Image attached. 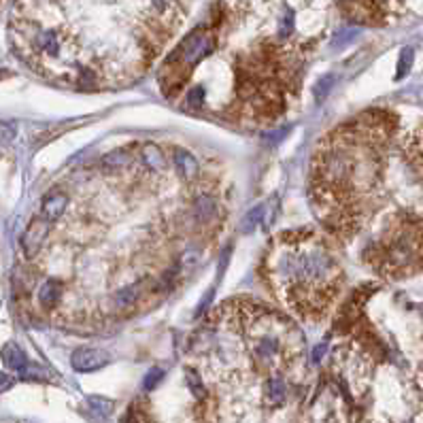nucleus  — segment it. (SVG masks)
Returning a JSON list of instances; mask_svg holds the SVG:
<instances>
[{
    "mask_svg": "<svg viewBox=\"0 0 423 423\" xmlns=\"http://www.w3.org/2000/svg\"><path fill=\"white\" fill-rule=\"evenodd\" d=\"M288 136V128H279V130H274V132H266L264 134V140H268L270 145H276V143H281V140H283Z\"/></svg>",
    "mask_w": 423,
    "mask_h": 423,
    "instance_id": "obj_30",
    "label": "nucleus"
},
{
    "mask_svg": "<svg viewBox=\"0 0 423 423\" xmlns=\"http://www.w3.org/2000/svg\"><path fill=\"white\" fill-rule=\"evenodd\" d=\"M255 358L262 360V362H270L272 358L279 356V340L272 338V336H264L255 343Z\"/></svg>",
    "mask_w": 423,
    "mask_h": 423,
    "instance_id": "obj_12",
    "label": "nucleus"
},
{
    "mask_svg": "<svg viewBox=\"0 0 423 423\" xmlns=\"http://www.w3.org/2000/svg\"><path fill=\"white\" fill-rule=\"evenodd\" d=\"M9 387H13V379L9 377V374L0 372V391H5V389H9Z\"/></svg>",
    "mask_w": 423,
    "mask_h": 423,
    "instance_id": "obj_32",
    "label": "nucleus"
},
{
    "mask_svg": "<svg viewBox=\"0 0 423 423\" xmlns=\"http://www.w3.org/2000/svg\"><path fill=\"white\" fill-rule=\"evenodd\" d=\"M374 264L383 274L402 276L423 266V224L413 217L400 219L391 237L374 249Z\"/></svg>",
    "mask_w": 423,
    "mask_h": 423,
    "instance_id": "obj_1",
    "label": "nucleus"
},
{
    "mask_svg": "<svg viewBox=\"0 0 423 423\" xmlns=\"http://www.w3.org/2000/svg\"><path fill=\"white\" fill-rule=\"evenodd\" d=\"M325 349H327V345H325V343H321V345H317V347L313 349V364H319V362L323 360V356H325Z\"/></svg>",
    "mask_w": 423,
    "mask_h": 423,
    "instance_id": "obj_31",
    "label": "nucleus"
},
{
    "mask_svg": "<svg viewBox=\"0 0 423 423\" xmlns=\"http://www.w3.org/2000/svg\"><path fill=\"white\" fill-rule=\"evenodd\" d=\"M276 213H279V198L274 196L270 202H266L264 204V213H262V228L264 230H268L272 224H274V219H276Z\"/></svg>",
    "mask_w": 423,
    "mask_h": 423,
    "instance_id": "obj_22",
    "label": "nucleus"
},
{
    "mask_svg": "<svg viewBox=\"0 0 423 423\" xmlns=\"http://www.w3.org/2000/svg\"><path fill=\"white\" fill-rule=\"evenodd\" d=\"M45 239H47V221L43 217H34L21 237V247H23L26 257H34L41 251Z\"/></svg>",
    "mask_w": 423,
    "mask_h": 423,
    "instance_id": "obj_4",
    "label": "nucleus"
},
{
    "mask_svg": "<svg viewBox=\"0 0 423 423\" xmlns=\"http://www.w3.org/2000/svg\"><path fill=\"white\" fill-rule=\"evenodd\" d=\"M162 379H164V368L153 366V368L145 374V379H143V387H145V391L155 389V387H158V383H160Z\"/></svg>",
    "mask_w": 423,
    "mask_h": 423,
    "instance_id": "obj_25",
    "label": "nucleus"
},
{
    "mask_svg": "<svg viewBox=\"0 0 423 423\" xmlns=\"http://www.w3.org/2000/svg\"><path fill=\"white\" fill-rule=\"evenodd\" d=\"M292 32H294V11H285L283 19H281V26H279V36L288 39Z\"/></svg>",
    "mask_w": 423,
    "mask_h": 423,
    "instance_id": "obj_26",
    "label": "nucleus"
},
{
    "mask_svg": "<svg viewBox=\"0 0 423 423\" xmlns=\"http://www.w3.org/2000/svg\"><path fill=\"white\" fill-rule=\"evenodd\" d=\"M68 206V196L66 192L62 190H52L43 198V204H41V215L45 221H56L64 215V210Z\"/></svg>",
    "mask_w": 423,
    "mask_h": 423,
    "instance_id": "obj_5",
    "label": "nucleus"
},
{
    "mask_svg": "<svg viewBox=\"0 0 423 423\" xmlns=\"http://www.w3.org/2000/svg\"><path fill=\"white\" fill-rule=\"evenodd\" d=\"M140 160H143L145 169L151 173L166 171V155H164V151L153 143H145L143 147H140Z\"/></svg>",
    "mask_w": 423,
    "mask_h": 423,
    "instance_id": "obj_8",
    "label": "nucleus"
},
{
    "mask_svg": "<svg viewBox=\"0 0 423 423\" xmlns=\"http://www.w3.org/2000/svg\"><path fill=\"white\" fill-rule=\"evenodd\" d=\"M213 50H215L213 36L206 34V32H194V34L187 36L185 43H183V52H181L183 54V62L192 68L198 62H202Z\"/></svg>",
    "mask_w": 423,
    "mask_h": 423,
    "instance_id": "obj_2",
    "label": "nucleus"
},
{
    "mask_svg": "<svg viewBox=\"0 0 423 423\" xmlns=\"http://www.w3.org/2000/svg\"><path fill=\"white\" fill-rule=\"evenodd\" d=\"M413 60H415V52L413 47H404L400 52V58H398V70H395V79H402L409 75V70L413 66Z\"/></svg>",
    "mask_w": 423,
    "mask_h": 423,
    "instance_id": "obj_18",
    "label": "nucleus"
},
{
    "mask_svg": "<svg viewBox=\"0 0 423 423\" xmlns=\"http://www.w3.org/2000/svg\"><path fill=\"white\" fill-rule=\"evenodd\" d=\"M36 47L41 52L50 54V56H58L60 54V39L56 30H43L36 36Z\"/></svg>",
    "mask_w": 423,
    "mask_h": 423,
    "instance_id": "obj_13",
    "label": "nucleus"
},
{
    "mask_svg": "<svg viewBox=\"0 0 423 423\" xmlns=\"http://www.w3.org/2000/svg\"><path fill=\"white\" fill-rule=\"evenodd\" d=\"M409 153H411V162L413 166L417 169V173L423 177V128L411 138V145H409Z\"/></svg>",
    "mask_w": 423,
    "mask_h": 423,
    "instance_id": "obj_15",
    "label": "nucleus"
},
{
    "mask_svg": "<svg viewBox=\"0 0 423 423\" xmlns=\"http://www.w3.org/2000/svg\"><path fill=\"white\" fill-rule=\"evenodd\" d=\"M196 264H198V251H196V249H187V251L181 255V268H183V270H192Z\"/></svg>",
    "mask_w": 423,
    "mask_h": 423,
    "instance_id": "obj_28",
    "label": "nucleus"
},
{
    "mask_svg": "<svg viewBox=\"0 0 423 423\" xmlns=\"http://www.w3.org/2000/svg\"><path fill=\"white\" fill-rule=\"evenodd\" d=\"M87 404H89V409L94 413L100 415V417H109L111 411H113V400H109V398H102V395H89Z\"/></svg>",
    "mask_w": 423,
    "mask_h": 423,
    "instance_id": "obj_19",
    "label": "nucleus"
},
{
    "mask_svg": "<svg viewBox=\"0 0 423 423\" xmlns=\"http://www.w3.org/2000/svg\"><path fill=\"white\" fill-rule=\"evenodd\" d=\"M21 374V379H30V381H39V379H45V372L41 366H34V364H26L23 366V370L19 372Z\"/></svg>",
    "mask_w": 423,
    "mask_h": 423,
    "instance_id": "obj_27",
    "label": "nucleus"
},
{
    "mask_svg": "<svg viewBox=\"0 0 423 423\" xmlns=\"http://www.w3.org/2000/svg\"><path fill=\"white\" fill-rule=\"evenodd\" d=\"M136 296H138V288H136V285H132V288H124L122 292H117V294H115V307H117V309H126V307H130V304L136 300Z\"/></svg>",
    "mask_w": 423,
    "mask_h": 423,
    "instance_id": "obj_21",
    "label": "nucleus"
},
{
    "mask_svg": "<svg viewBox=\"0 0 423 423\" xmlns=\"http://www.w3.org/2000/svg\"><path fill=\"white\" fill-rule=\"evenodd\" d=\"M187 107L194 109V111L204 107V87L202 85H196L187 91Z\"/></svg>",
    "mask_w": 423,
    "mask_h": 423,
    "instance_id": "obj_24",
    "label": "nucleus"
},
{
    "mask_svg": "<svg viewBox=\"0 0 423 423\" xmlns=\"http://www.w3.org/2000/svg\"><path fill=\"white\" fill-rule=\"evenodd\" d=\"M334 81H336L334 75H323V77L317 81V85H315V100H317V102H323L327 96H330V91H332V87H334Z\"/></svg>",
    "mask_w": 423,
    "mask_h": 423,
    "instance_id": "obj_20",
    "label": "nucleus"
},
{
    "mask_svg": "<svg viewBox=\"0 0 423 423\" xmlns=\"http://www.w3.org/2000/svg\"><path fill=\"white\" fill-rule=\"evenodd\" d=\"M262 213H264V204H257V206H253L249 213L243 217V221H241V230L243 232H253L257 226L262 224Z\"/></svg>",
    "mask_w": 423,
    "mask_h": 423,
    "instance_id": "obj_17",
    "label": "nucleus"
},
{
    "mask_svg": "<svg viewBox=\"0 0 423 423\" xmlns=\"http://www.w3.org/2000/svg\"><path fill=\"white\" fill-rule=\"evenodd\" d=\"M0 75H5V70H0Z\"/></svg>",
    "mask_w": 423,
    "mask_h": 423,
    "instance_id": "obj_33",
    "label": "nucleus"
},
{
    "mask_svg": "<svg viewBox=\"0 0 423 423\" xmlns=\"http://www.w3.org/2000/svg\"><path fill=\"white\" fill-rule=\"evenodd\" d=\"M175 169H177V173L183 181L190 183L198 177L200 164L187 149H175Z\"/></svg>",
    "mask_w": 423,
    "mask_h": 423,
    "instance_id": "obj_6",
    "label": "nucleus"
},
{
    "mask_svg": "<svg viewBox=\"0 0 423 423\" xmlns=\"http://www.w3.org/2000/svg\"><path fill=\"white\" fill-rule=\"evenodd\" d=\"M111 362L109 354L102 349L96 347H81L77 349L73 358H70V364L77 372H94V370H100Z\"/></svg>",
    "mask_w": 423,
    "mask_h": 423,
    "instance_id": "obj_3",
    "label": "nucleus"
},
{
    "mask_svg": "<svg viewBox=\"0 0 423 423\" xmlns=\"http://www.w3.org/2000/svg\"><path fill=\"white\" fill-rule=\"evenodd\" d=\"M185 381H187V385H190V389H192V393H194L196 398H204V385H202V381H200V377H198V372H196L194 368H187V370H185Z\"/></svg>",
    "mask_w": 423,
    "mask_h": 423,
    "instance_id": "obj_23",
    "label": "nucleus"
},
{
    "mask_svg": "<svg viewBox=\"0 0 423 423\" xmlns=\"http://www.w3.org/2000/svg\"><path fill=\"white\" fill-rule=\"evenodd\" d=\"M130 160H132L130 149H115L100 158V169L105 173H120L128 166Z\"/></svg>",
    "mask_w": 423,
    "mask_h": 423,
    "instance_id": "obj_9",
    "label": "nucleus"
},
{
    "mask_svg": "<svg viewBox=\"0 0 423 423\" xmlns=\"http://www.w3.org/2000/svg\"><path fill=\"white\" fill-rule=\"evenodd\" d=\"M192 210H194V217L198 224H208L217 217V200L215 196L210 194H200L194 198V204H192Z\"/></svg>",
    "mask_w": 423,
    "mask_h": 423,
    "instance_id": "obj_7",
    "label": "nucleus"
},
{
    "mask_svg": "<svg viewBox=\"0 0 423 423\" xmlns=\"http://www.w3.org/2000/svg\"><path fill=\"white\" fill-rule=\"evenodd\" d=\"M285 393H288V385L285 381L281 379V377H270L268 383H266V398H268V402L270 404H281L285 400Z\"/></svg>",
    "mask_w": 423,
    "mask_h": 423,
    "instance_id": "obj_14",
    "label": "nucleus"
},
{
    "mask_svg": "<svg viewBox=\"0 0 423 423\" xmlns=\"http://www.w3.org/2000/svg\"><path fill=\"white\" fill-rule=\"evenodd\" d=\"M213 296H215V285L213 288H210L204 296H202V302L198 304V307H196V319H200L206 311H208V307H210V300H213Z\"/></svg>",
    "mask_w": 423,
    "mask_h": 423,
    "instance_id": "obj_29",
    "label": "nucleus"
},
{
    "mask_svg": "<svg viewBox=\"0 0 423 423\" xmlns=\"http://www.w3.org/2000/svg\"><path fill=\"white\" fill-rule=\"evenodd\" d=\"M62 298V283L56 279H47L39 288V300L45 309H54Z\"/></svg>",
    "mask_w": 423,
    "mask_h": 423,
    "instance_id": "obj_10",
    "label": "nucleus"
},
{
    "mask_svg": "<svg viewBox=\"0 0 423 423\" xmlns=\"http://www.w3.org/2000/svg\"><path fill=\"white\" fill-rule=\"evenodd\" d=\"M3 364L9 368V370H15V372H21L23 370V366L28 364V358H26V354H23V351L15 345V343H7L5 347H3Z\"/></svg>",
    "mask_w": 423,
    "mask_h": 423,
    "instance_id": "obj_11",
    "label": "nucleus"
},
{
    "mask_svg": "<svg viewBox=\"0 0 423 423\" xmlns=\"http://www.w3.org/2000/svg\"><path fill=\"white\" fill-rule=\"evenodd\" d=\"M358 36H360V28H354V26L340 28L332 39V47L334 50H343V47H347L349 43H354Z\"/></svg>",
    "mask_w": 423,
    "mask_h": 423,
    "instance_id": "obj_16",
    "label": "nucleus"
}]
</instances>
